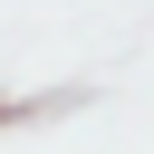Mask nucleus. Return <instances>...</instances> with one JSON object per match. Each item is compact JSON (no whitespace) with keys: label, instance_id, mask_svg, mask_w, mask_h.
<instances>
[{"label":"nucleus","instance_id":"f257e3e1","mask_svg":"<svg viewBox=\"0 0 154 154\" xmlns=\"http://www.w3.org/2000/svg\"><path fill=\"white\" fill-rule=\"evenodd\" d=\"M58 106H77V87H67V96H0V125H29V116H58Z\"/></svg>","mask_w":154,"mask_h":154}]
</instances>
